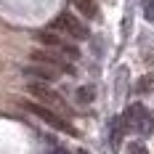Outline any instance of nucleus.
Returning <instances> with one entry per match:
<instances>
[{"label":"nucleus","mask_w":154,"mask_h":154,"mask_svg":"<svg viewBox=\"0 0 154 154\" xmlns=\"http://www.w3.org/2000/svg\"><path fill=\"white\" fill-rule=\"evenodd\" d=\"M93 96H96V91H93L91 85H82V88H77V101H80V104H91Z\"/></svg>","instance_id":"nucleus-11"},{"label":"nucleus","mask_w":154,"mask_h":154,"mask_svg":"<svg viewBox=\"0 0 154 154\" xmlns=\"http://www.w3.org/2000/svg\"><path fill=\"white\" fill-rule=\"evenodd\" d=\"M128 154H149V152H146V146H143L141 141H133V143L128 146Z\"/></svg>","instance_id":"nucleus-13"},{"label":"nucleus","mask_w":154,"mask_h":154,"mask_svg":"<svg viewBox=\"0 0 154 154\" xmlns=\"http://www.w3.org/2000/svg\"><path fill=\"white\" fill-rule=\"evenodd\" d=\"M51 27H53V32L66 35L69 40H88V37H91L88 24H85L82 19H77L75 14H69V11H61V14L51 21Z\"/></svg>","instance_id":"nucleus-4"},{"label":"nucleus","mask_w":154,"mask_h":154,"mask_svg":"<svg viewBox=\"0 0 154 154\" xmlns=\"http://www.w3.org/2000/svg\"><path fill=\"white\" fill-rule=\"evenodd\" d=\"M37 40H40L45 48L56 51V53H61L64 59H69V61H77V59H80V48H77L75 43H69V40H64L61 35H59V32H53V29L37 32Z\"/></svg>","instance_id":"nucleus-5"},{"label":"nucleus","mask_w":154,"mask_h":154,"mask_svg":"<svg viewBox=\"0 0 154 154\" xmlns=\"http://www.w3.org/2000/svg\"><path fill=\"white\" fill-rule=\"evenodd\" d=\"M75 154H88V152H82V149H80V152H75Z\"/></svg>","instance_id":"nucleus-15"},{"label":"nucleus","mask_w":154,"mask_h":154,"mask_svg":"<svg viewBox=\"0 0 154 154\" xmlns=\"http://www.w3.org/2000/svg\"><path fill=\"white\" fill-rule=\"evenodd\" d=\"M24 75L32 77V80H37V82H53V80H59V72L56 69H51V66H45V64H27L24 66Z\"/></svg>","instance_id":"nucleus-7"},{"label":"nucleus","mask_w":154,"mask_h":154,"mask_svg":"<svg viewBox=\"0 0 154 154\" xmlns=\"http://www.w3.org/2000/svg\"><path fill=\"white\" fill-rule=\"evenodd\" d=\"M125 130H136L141 136H152L154 133V114L143 104H130L122 114Z\"/></svg>","instance_id":"nucleus-2"},{"label":"nucleus","mask_w":154,"mask_h":154,"mask_svg":"<svg viewBox=\"0 0 154 154\" xmlns=\"http://www.w3.org/2000/svg\"><path fill=\"white\" fill-rule=\"evenodd\" d=\"M21 106L27 109V112H32L37 120H43L45 125H51L53 130H61V133H66V136H77V130L72 128V122H69L64 114H59V112L43 106V104H37V101H21Z\"/></svg>","instance_id":"nucleus-1"},{"label":"nucleus","mask_w":154,"mask_h":154,"mask_svg":"<svg viewBox=\"0 0 154 154\" xmlns=\"http://www.w3.org/2000/svg\"><path fill=\"white\" fill-rule=\"evenodd\" d=\"M27 91L37 98V104H43V106L53 109V112H59V114H69V104H66V98H64L61 93H56L48 82H27Z\"/></svg>","instance_id":"nucleus-3"},{"label":"nucleus","mask_w":154,"mask_h":154,"mask_svg":"<svg viewBox=\"0 0 154 154\" xmlns=\"http://www.w3.org/2000/svg\"><path fill=\"white\" fill-rule=\"evenodd\" d=\"M125 133H128V130H125L122 117H112V122H109V146H112L114 152L122 146V136Z\"/></svg>","instance_id":"nucleus-8"},{"label":"nucleus","mask_w":154,"mask_h":154,"mask_svg":"<svg viewBox=\"0 0 154 154\" xmlns=\"http://www.w3.org/2000/svg\"><path fill=\"white\" fill-rule=\"evenodd\" d=\"M29 59L35 64H45L51 69H56L59 75H75V64L69 61V59H64L61 53L51 51V48H37V51H32Z\"/></svg>","instance_id":"nucleus-6"},{"label":"nucleus","mask_w":154,"mask_h":154,"mask_svg":"<svg viewBox=\"0 0 154 154\" xmlns=\"http://www.w3.org/2000/svg\"><path fill=\"white\" fill-rule=\"evenodd\" d=\"M136 91L138 93H152L154 91V75H143L138 82H136Z\"/></svg>","instance_id":"nucleus-10"},{"label":"nucleus","mask_w":154,"mask_h":154,"mask_svg":"<svg viewBox=\"0 0 154 154\" xmlns=\"http://www.w3.org/2000/svg\"><path fill=\"white\" fill-rule=\"evenodd\" d=\"M48 154H69V152H66L64 146H56V143H53V146H51V152H48Z\"/></svg>","instance_id":"nucleus-14"},{"label":"nucleus","mask_w":154,"mask_h":154,"mask_svg":"<svg viewBox=\"0 0 154 154\" xmlns=\"http://www.w3.org/2000/svg\"><path fill=\"white\" fill-rule=\"evenodd\" d=\"M72 3L77 5V11L82 16H88V19H96L98 16V3L96 0H72Z\"/></svg>","instance_id":"nucleus-9"},{"label":"nucleus","mask_w":154,"mask_h":154,"mask_svg":"<svg viewBox=\"0 0 154 154\" xmlns=\"http://www.w3.org/2000/svg\"><path fill=\"white\" fill-rule=\"evenodd\" d=\"M143 16H146V21L154 24V0H143Z\"/></svg>","instance_id":"nucleus-12"}]
</instances>
